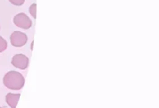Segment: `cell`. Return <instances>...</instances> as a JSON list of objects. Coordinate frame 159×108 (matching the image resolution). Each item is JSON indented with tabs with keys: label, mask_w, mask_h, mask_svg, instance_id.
Masks as SVG:
<instances>
[{
	"label": "cell",
	"mask_w": 159,
	"mask_h": 108,
	"mask_svg": "<svg viewBox=\"0 0 159 108\" xmlns=\"http://www.w3.org/2000/svg\"><path fill=\"white\" fill-rule=\"evenodd\" d=\"M25 83V79L21 73L10 71L6 73L3 78V84L6 88L12 90H21Z\"/></svg>",
	"instance_id": "1"
},
{
	"label": "cell",
	"mask_w": 159,
	"mask_h": 108,
	"mask_svg": "<svg viewBox=\"0 0 159 108\" xmlns=\"http://www.w3.org/2000/svg\"><path fill=\"white\" fill-rule=\"evenodd\" d=\"M13 23L18 27L27 30L32 26V21L23 12L16 14L13 18Z\"/></svg>",
	"instance_id": "2"
},
{
	"label": "cell",
	"mask_w": 159,
	"mask_h": 108,
	"mask_svg": "<svg viewBox=\"0 0 159 108\" xmlns=\"http://www.w3.org/2000/svg\"><path fill=\"white\" fill-rule=\"evenodd\" d=\"M10 42L12 46L20 48L24 46L27 42V36L20 31H14L10 36Z\"/></svg>",
	"instance_id": "3"
},
{
	"label": "cell",
	"mask_w": 159,
	"mask_h": 108,
	"mask_svg": "<svg viewBox=\"0 0 159 108\" xmlns=\"http://www.w3.org/2000/svg\"><path fill=\"white\" fill-rule=\"evenodd\" d=\"M11 63L16 68L24 70L29 65V59L23 54H17L12 57Z\"/></svg>",
	"instance_id": "4"
},
{
	"label": "cell",
	"mask_w": 159,
	"mask_h": 108,
	"mask_svg": "<svg viewBox=\"0 0 159 108\" xmlns=\"http://www.w3.org/2000/svg\"><path fill=\"white\" fill-rule=\"evenodd\" d=\"M20 97V93H8L6 96V101L9 107L15 108L16 107Z\"/></svg>",
	"instance_id": "5"
},
{
	"label": "cell",
	"mask_w": 159,
	"mask_h": 108,
	"mask_svg": "<svg viewBox=\"0 0 159 108\" xmlns=\"http://www.w3.org/2000/svg\"><path fill=\"white\" fill-rule=\"evenodd\" d=\"M6 48H7V42L2 37L0 36V53L4 51Z\"/></svg>",
	"instance_id": "6"
},
{
	"label": "cell",
	"mask_w": 159,
	"mask_h": 108,
	"mask_svg": "<svg viewBox=\"0 0 159 108\" xmlns=\"http://www.w3.org/2000/svg\"><path fill=\"white\" fill-rule=\"evenodd\" d=\"M29 11H30V13L32 15V16L34 17V19H36L37 17V5L36 3H34V4L31 5L29 8Z\"/></svg>",
	"instance_id": "7"
},
{
	"label": "cell",
	"mask_w": 159,
	"mask_h": 108,
	"mask_svg": "<svg viewBox=\"0 0 159 108\" xmlns=\"http://www.w3.org/2000/svg\"><path fill=\"white\" fill-rule=\"evenodd\" d=\"M9 1L15 6H22L24 3L25 0H9Z\"/></svg>",
	"instance_id": "8"
}]
</instances>
